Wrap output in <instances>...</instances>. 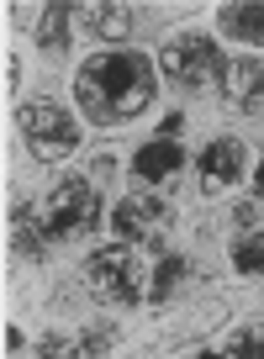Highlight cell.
Wrapping results in <instances>:
<instances>
[{
	"mask_svg": "<svg viewBox=\"0 0 264 359\" xmlns=\"http://www.w3.org/2000/svg\"><path fill=\"white\" fill-rule=\"evenodd\" d=\"M159 95L154 58L132 53V48H106L74 74V101L95 127H121L132 116H143Z\"/></svg>",
	"mask_w": 264,
	"mask_h": 359,
	"instance_id": "1",
	"label": "cell"
},
{
	"mask_svg": "<svg viewBox=\"0 0 264 359\" xmlns=\"http://www.w3.org/2000/svg\"><path fill=\"white\" fill-rule=\"evenodd\" d=\"M85 285L95 302H111V306L154 302V264L143 254H132V243H111L85 259Z\"/></svg>",
	"mask_w": 264,
	"mask_h": 359,
	"instance_id": "2",
	"label": "cell"
},
{
	"mask_svg": "<svg viewBox=\"0 0 264 359\" xmlns=\"http://www.w3.org/2000/svg\"><path fill=\"white\" fill-rule=\"evenodd\" d=\"M16 127H22V143L37 164H53V158H69L79 148V122L53 101V95H37L16 111Z\"/></svg>",
	"mask_w": 264,
	"mask_h": 359,
	"instance_id": "3",
	"label": "cell"
},
{
	"mask_svg": "<svg viewBox=\"0 0 264 359\" xmlns=\"http://www.w3.org/2000/svg\"><path fill=\"white\" fill-rule=\"evenodd\" d=\"M159 64H164V74L175 79L180 90H211V85H222L227 58H222V48L211 43L206 32H180V37L164 43Z\"/></svg>",
	"mask_w": 264,
	"mask_h": 359,
	"instance_id": "4",
	"label": "cell"
},
{
	"mask_svg": "<svg viewBox=\"0 0 264 359\" xmlns=\"http://www.w3.org/2000/svg\"><path fill=\"white\" fill-rule=\"evenodd\" d=\"M43 217H48V233L53 238H85L100 222V191L85 175H69V180H58L53 196L43 201Z\"/></svg>",
	"mask_w": 264,
	"mask_h": 359,
	"instance_id": "5",
	"label": "cell"
},
{
	"mask_svg": "<svg viewBox=\"0 0 264 359\" xmlns=\"http://www.w3.org/2000/svg\"><path fill=\"white\" fill-rule=\"evenodd\" d=\"M164 222H169V201L154 196V191H132L127 201L111 212V227H117L121 243H154V238L164 233Z\"/></svg>",
	"mask_w": 264,
	"mask_h": 359,
	"instance_id": "6",
	"label": "cell"
},
{
	"mask_svg": "<svg viewBox=\"0 0 264 359\" xmlns=\"http://www.w3.org/2000/svg\"><path fill=\"white\" fill-rule=\"evenodd\" d=\"M227 259L238 275H264V212L259 206H238L227 233Z\"/></svg>",
	"mask_w": 264,
	"mask_h": 359,
	"instance_id": "7",
	"label": "cell"
},
{
	"mask_svg": "<svg viewBox=\"0 0 264 359\" xmlns=\"http://www.w3.org/2000/svg\"><path fill=\"white\" fill-rule=\"evenodd\" d=\"M243 154H249V148H243L238 137H211V143L201 148V191L217 196V191H227V185H238L243 180Z\"/></svg>",
	"mask_w": 264,
	"mask_h": 359,
	"instance_id": "8",
	"label": "cell"
},
{
	"mask_svg": "<svg viewBox=\"0 0 264 359\" xmlns=\"http://www.w3.org/2000/svg\"><path fill=\"white\" fill-rule=\"evenodd\" d=\"M180 169H185V148L175 143V137H148L138 154H132V180H143V185H169V180H180Z\"/></svg>",
	"mask_w": 264,
	"mask_h": 359,
	"instance_id": "9",
	"label": "cell"
},
{
	"mask_svg": "<svg viewBox=\"0 0 264 359\" xmlns=\"http://www.w3.org/2000/svg\"><path fill=\"white\" fill-rule=\"evenodd\" d=\"M222 101L232 111H264V64L259 58H227V69H222Z\"/></svg>",
	"mask_w": 264,
	"mask_h": 359,
	"instance_id": "10",
	"label": "cell"
},
{
	"mask_svg": "<svg viewBox=\"0 0 264 359\" xmlns=\"http://www.w3.org/2000/svg\"><path fill=\"white\" fill-rule=\"evenodd\" d=\"M48 248H53V233H48V217H43V206H32V201H16L11 206V254L16 259H48Z\"/></svg>",
	"mask_w": 264,
	"mask_h": 359,
	"instance_id": "11",
	"label": "cell"
},
{
	"mask_svg": "<svg viewBox=\"0 0 264 359\" xmlns=\"http://www.w3.org/2000/svg\"><path fill=\"white\" fill-rule=\"evenodd\" d=\"M111 344V327H85V333H48L37 344V359H95Z\"/></svg>",
	"mask_w": 264,
	"mask_h": 359,
	"instance_id": "12",
	"label": "cell"
},
{
	"mask_svg": "<svg viewBox=\"0 0 264 359\" xmlns=\"http://www.w3.org/2000/svg\"><path fill=\"white\" fill-rule=\"evenodd\" d=\"M85 27L100 37V43H127V37L138 32V11H132V6H90Z\"/></svg>",
	"mask_w": 264,
	"mask_h": 359,
	"instance_id": "13",
	"label": "cell"
},
{
	"mask_svg": "<svg viewBox=\"0 0 264 359\" xmlns=\"http://www.w3.org/2000/svg\"><path fill=\"white\" fill-rule=\"evenodd\" d=\"M217 22H222V32H227V37L264 48V6H259V0H238V6H222Z\"/></svg>",
	"mask_w": 264,
	"mask_h": 359,
	"instance_id": "14",
	"label": "cell"
},
{
	"mask_svg": "<svg viewBox=\"0 0 264 359\" xmlns=\"http://www.w3.org/2000/svg\"><path fill=\"white\" fill-rule=\"evenodd\" d=\"M69 22H74V6H48V11H43V22L32 27L37 48H43L48 58L69 53Z\"/></svg>",
	"mask_w": 264,
	"mask_h": 359,
	"instance_id": "15",
	"label": "cell"
},
{
	"mask_svg": "<svg viewBox=\"0 0 264 359\" xmlns=\"http://www.w3.org/2000/svg\"><path fill=\"white\" fill-rule=\"evenodd\" d=\"M185 275H190V259L159 254V259H154V302H169V296L185 285Z\"/></svg>",
	"mask_w": 264,
	"mask_h": 359,
	"instance_id": "16",
	"label": "cell"
},
{
	"mask_svg": "<svg viewBox=\"0 0 264 359\" xmlns=\"http://www.w3.org/2000/svg\"><path fill=\"white\" fill-rule=\"evenodd\" d=\"M227 359H264V323L253 327H238V333L227 338V348H222Z\"/></svg>",
	"mask_w": 264,
	"mask_h": 359,
	"instance_id": "17",
	"label": "cell"
},
{
	"mask_svg": "<svg viewBox=\"0 0 264 359\" xmlns=\"http://www.w3.org/2000/svg\"><path fill=\"white\" fill-rule=\"evenodd\" d=\"M16 85H22V58H6V95H16Z\"/></svg>",
	"mask_w": 264,
	"mask_h": 359,
	"instance_id": "18",
	"label": "cell"
},
{
	"mask_svg": "<svg viewBox=\"0 0 264 359\" xmlns=\"http://www.w3.org/2000/svg\"><path fill=\"white\" fill-rule=\"evenodd\" d=\"M22 344H27V338H22V327H6V354H16Z\"/></svg>",
	"mask_w": 264,
	"mask_h": 359,
	"instance_id": "19",
	"label": "cell"
},
{
	"mask_svg": "<svg viewBox=\"0 0 264 359\" xmlns=\"http://www.w3.org/2000/svg\"><path fill=\"white\" fill-rule=\"evenodd\" d=\"M253 191L264 196V158H259V169H253Z\"/></svg>",
	"mask_w": 264,
	"mask_h": 359,
	"instance_id": "20",
	"label": "cell"
},
{
	"mask_svg": "<svg viewBox=\"0 0 264 359\" xmlns=\"http://www.w3.org/2000/svg\"><path fill=\"white\" fill-rule=\"evenodd\" d=\"M190 359H227V354H190Z\"/></svg>",
	"mask_w": 264,
	"mask_h": 359,
	"instance_id": "21",
	"label": "cell"
}]
</instances>
